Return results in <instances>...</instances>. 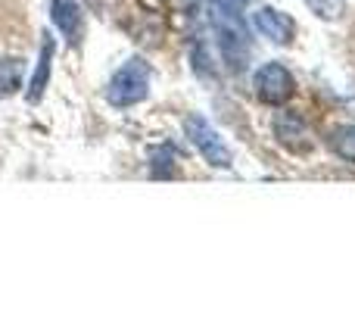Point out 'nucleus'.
<instances>
[{"label":"nucleus","mask_w":355,"mask_h":312,"mask_svg":"<svg viewBox=\"0 0 355 312\" xmlns=\"http://www.w3.org/2000/svg\"><path fill=\"white\" fill-rule=\"evenodd\" d=\"M150 63L144 56H131L112 72L110 85H106V104L116 110H131V106L144 104L150 97Z\"/></svg>","instance_id":"f257e3e1"},{"label":"nucleus","mask_w":355,"mask_h":312,"mask_svg":"<svg viewBox=\"0 0 355 312\" xmlns=\"http://www.w3.org/2000/svg\"><path fill=\"white\" fill-rule=\"evenodd\" d=\"M184 135H187V141L193 144V150L206 159L212 169H231L234 165V154L225 144V138H221L218 129H212V122L202 119L200 113L184 119Z\"/></svg>","instance_id":"f03ea898"},{"label":"nucleus","mask_w":355,"mask_h":312,"mask_svg":"<svg viewBox=\"0 0 355 312\" xmlns=\"http://www.w3.org/2000/svg\"><path fill=\"white\" fill-rule=\"evenodd\" d=\"M252 91H256V97L262 100V104L284 106L296 94V79L284 63L271 60V63H262V66L252 72Z\"/></svg>","instance_id":"7ed1b4c3"},{"label":"nucleus","mask_w":355,"mask_h":312,"mask_svg":"<svg viewBox=\"0 0 355 312\" xmlns=\"http://www.w3.org/2000/svg\"><path fill=\"white\" fill-rule=\"evenodd\" d=\"M271 135H275L277 144H281L284 150H290V154H309V150L315 147L312 129H309V122L300 113H290V110L275 113V119H271Z\"/></svg>","instance_id":"20e7f679"},{"label":"nucleus","mask_w":355,"mask_h":312,"mask_svg":"<svg viewBox=\"0 0 355 312\" xmlns=\"http://www.w3.org/2000/svg\"><path fill=\"white\" fill-rule=\"evenodd\" d=\"M250 22H252V28H256V35H262L265 41L277 44V47H287V44H293V38H296L293 16H287V13L277 10V6L262 3L256 13H252Z\"/></svg>","instance_id":"39448f33"},{"label":"nucleus","mask_w":355,"mask_h":312,"mask_svg":"<svg viewBox=\"0 0 355 312\" xmlns=\"http://www.w3.org/2000/svg\"><path fill=\"white\" fill-rule=\"evenodd\" d=\"M53 56H56V38L50 31L41 35V50H37V63H35V72H31V81L25 88V100L31 106L41 104L44 94H47L50 85V72H53Z\"/></svg>","instance_id":"423d86ee"},{"label":"nucleus","mask_w":355,"mask_h":312,"mask_svg":"<svg viewBox=\"0 0 355 312\" xmlns=\"http://www.w3.org/2000/svg\"><path fill=\"white\" fill-rule=\"evenodd\" d=\"M50 22L66 38L69 47H78L85 38V10L75 0H53L50 3Z\"/></svg>","instance_id":"0eeeda50"},{"label":"nucleus","mask_w":355,"mask_h":312,"mask_svg":"<svg viewBox=\"0 0 355 312\" xmlns=\"http://www.w3.org/2000/svg\"><path fill=\"white\" fill-rule=\"evenodd\" d=\"M22 88V60H0V97H10Z\"/></svg>","instance_id":"6e6552de"},{"label":"nucleus","mask_w":355,"mask_h":312,"mask_svg":"<svg viewBox=\"0 0 355 312\" xmlns=\"http://www.w3.org/2000/svg\"><path fill=\"white\" fill-rule=\"evenodd\" d=\"M331 147L340 159H346V163L355 165V125H340V129H334Z\"/></svg>","instance_id":"1a4fd4ad"},{"label":"nucleus","mask_w":355,"mask_h":312,"mask_svg":"<svg viewBox=\"0 0 355 312\" xmlns=\"http://www.w3.org/2000/svg\"><path fill=\"white\" fill-rule=\"evenodd\" d=\"M190 63H193V72L200 75V79L218 81V72H215V66H212V54L206 50V44H193V50H190Z\"/></svg>","instance_id":"9d476101"},{"label":"nucleus","mask_w":355,"mask_h":312,"mask_svg":"<svg viewBox=\"0 0 355 312\" xmlns=\"http://www.w3.org/2000/svg\"><path fill=\"white\" fill-rule=\"evenodd\" d=\"M150 165H153V175L156 178H172V175H178V165H175V156L168 154L166 147H156L153 154H150Z\"/></svg>","instance_id":"9b49d317"},{"label":"nucleus","mask_w":355,"mask_h":312,"mask_svg":"<svg viewBox=\"0 0 355 312\" xmlns=\"http://www.w3.org/2000/svg\"><path fill=\"white\" fill-rule=\"evenodd\" d=\"M302 3L321 19H340L346 10V0H302Z\"/></svg>","instance_id":"f8f14e48"},{"label":"nucleus","mask_w":355,"mask_h":312,"mask_svg":"<svg viewBox=\"0 0 355 312\" xmlns=\"http://www.w3.org/2000/svg\"><path fill=\"white\" fill-rule=\"evenodd\" d=\"M215 3H225V6H234V10H243L250 0H215Z\"/></svg>","instance_id":"ddd939ff"}]
</instances>
